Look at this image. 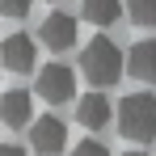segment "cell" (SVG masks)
Instances as JSON below:
<instances>
[{
	"label": "cell",
	"instance_id": "6da1fadb",
	"mask_svg": "<svg viewBox=\"0 0 156 156\" xmlns=\"http://www.w3.org/2000/svg\"><path fill=\"white\" fill-rule=\"evenodd\" d=\"M80 68H84L89 84L101 93V89H110V84H118V80H122L127 59H122V51H118V42H114V38L97 34V38H89V42H84V51H80Z\"/></svg>",
	"mask_w": 156,
	"mask_h": 156
},
{
	"label": "cell",
	"instance_id": "7a4b0ae2",
	"mask_svg": "<svg viewBox=\"0 0 156 156\" xmlns=\"http://www.w3.org/2000/svg\"><path fill=\"white\" fill-rule=\"evenodd\" d=\"M114 122L127 135L131 144H152L156 139V97L152 93H131L118 101L114 110Z\"/></svg>",
	"mask_w": 156,
	"mask_h": 156
},
{
	"label": "cell",
	"instance_id": "3957f363",
	"mask_svg": "<svg viewBox=\"0 0 156 156\" xmlns=\"http://www.w3.org/2000/svg\"><path fill=\"white\" fill-rule=\"evenodd\" d=\"M76 93V72L68 68V63H47L42 72H38V97H47L51 105L68 101Z\"/></svg>",
	"mask_w": 156,
	"mask_h": 156
},
{
	"label": "cell",
	"instance_id": "277c9868",
	"mask_svg": "<svg viewBox=\"0 0 156 156\" xmlns=\"http://www.w3.org/2000/svg\"><path fill=\"white\" fill-rule=\"evenodd\" d=\"M30 144H34L38 156H59L63 144H68V127H63L55 114H42V118L30 122Z\"/></svg>",
	"mask_w": 156,
	"mask_h": 156
},
{
	"label": "cell",
	"instance_id": "5b68a950",
	"mask_svg": "<svg viewBox=\"0 0 156 156\" xmlns=\"http://www.w3.org/2000/svg\"><path fill=\"white\" fill-rule=\"evenodd\" d=\"M34 59H38V47L30 34H9L0 42V63L9 72H34Z\"/></svg>",
	"mask_w": 156,
	"mask_h": 156
},
{
	"label": "cell",
	"instance_id": "8992f818",
	"mask_svg": "<svg viewBox=\"0 0 156 156\" xmlns=\"http://www.w3.org/2000/svg\"><path fill=\"white\" fill-rule=\"evenodd\" d=\"M42 42L51 47V51H72L76 47V17L72 13H47V21H42Z\"/></svg>",
	"mask_w": 156,
	"mask_h": 156
},
{
	"label": "cell",
	"instance_id": "52a82bcc",
	"mask_svg": "<svg viewBox=\"0 0 156 156\" xmlns=\"http://www.w3.org/2000/svg\"><path fill=\"white\" fill-rule=\"evenodd\" d=\"M0 122L4 127H30L34 122V101L26 89H9L0 97Z\"/></svg>",
	"mask_w": 156,
	"mask_h": 156
},
{
	"label": "cell",
	"instance_id": "ba28073f",
	"mask_svg": "<svg viewBox=\"0 0 156 156\" xmlns=\"http://www.w3.org/2000/svg\"><path fill=\"white\" fill-rule=\"evenodd\" d=\"M76 118H80V127L101 131V127H110V118H114V105L105 101V93H84L76 101Z\"/></svg>",
	"mask_w": 156,
	"mask_h": 156
},
{
	"label": "cell",
	"instance_id": "9c48e42d",
	"mask_svg": "<svg viewBox=\"0 0 156 156\" xmlns=\"http://www.w3.org/2000/svg\"><path fill=\"white\" fill-rule=\"evenodd\" d=\"M127 72L135 80H156V38H144V42H135L127 55Z\"/></svg>",
	"mask_w": 156,
	"mask_h": 156
},
{
	"label": "cell",
	"instance_id": "30bf717a",
	"mask_svg": "<svg viewBox=\"0 0 156 156\" xmlns=\"http://www.w3.org/2000/svg\"><path fill=\"white\" fill-rule=\"evenodd\" d=\"M122 17V0H84V21L93 26H114Z\"/></svg>",
	"mask_w": 156,
	"mask_h": 156
},
{
	"label": "cell",
	"instance_id": "8fae6325",
	"mask_svg": "<svg viewBox=\"0 0 156 156\" xmlns=\"http://www.w3.org/2000/svg\"><path fill=\"white\" fill-rule=\"evenodd\" d=\"M127 13L135 26H156V0H131Z\"/></svg>",
	"mask_w": 156,
	"mask_h": 156
},
{
	"label": "cell",
	"instance_id": "7c38bea8",
	"mask_svg": "<svg viewBox=\"0 0 156 156\" xmlns=\"http://www.w3.org/2000/svg\"><path fill=\"white\" fill-rule=\"evenodd\" d=\"M72 156H110V148H105V144H97V139H84V144H76V148H72Z\"/></svg>",
	"mask_w": 156,
	"mask_h": 156
},
{
	"label": "cell",
	"instance_id": "4fadbf2b",
	"mask_svg": "<svg viewBox=\"0 0 156 156\" xmlns=\"http://www.w3.org/2000/svg\"><path fill=\"white\" fill-rule=\"evenodd\" d=\"M30 4H34V0H0V13H4V17H26Z\"/></svg>",
	"mask_w": 156,
	"mask_h": 156
},
{
	"label": "cell",
	"instance_id": "5bb4252c",
	"mask_svg": "<svg viewBox=\"0 0 156 156\" xmlns=\"http://www.w3.org/2000/svg\"><path fill=\"white\" fill-rule=\"evenodd\" d=\"M0 156H26V148H17V144H0Z\"/></svg>",
	"mask_w": 156,
	"mask_h": 156
},
{
	"label": "cell",
	"instance_id": "9a60e30c",
	"mask_svg": "<svg viewBox=\"0 0 156 156\" xmlns=\"http://www.w3.org/2000/svg\"><path fill=\"white\" fill-rule=\"evenodd\" d=\"M122 156H148V152H135V148H131V152H122Z\"/></svg>",
	"mask_w": 156,
	"mask_h": 156
}]
</instances>
